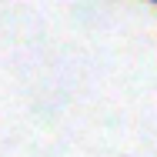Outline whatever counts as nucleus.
<instances>
[{"mask_svg":"<svg viewBox=\"0 0 157 157\" xmlns=\"http://www.w3.org/2000/svg\"><path fill=\"white\" fill-rule=\"evenodd\" d=\"M147 3H154V7H157V0H147Z\"/></svg>","mask_w":157,"mask_h":157,"instance_id":"1","label":"nucleus"}]
</instances>
